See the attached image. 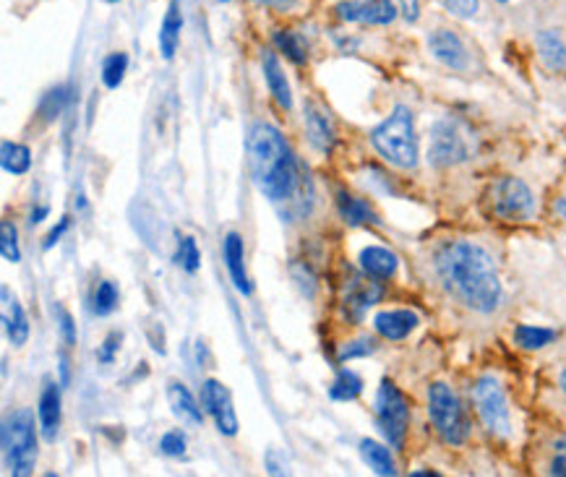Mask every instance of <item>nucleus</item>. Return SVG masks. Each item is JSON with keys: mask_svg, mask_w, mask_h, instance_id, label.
I'll use <instances>...</instances> for the list:
<instances>
[{"mask_svg": "<svg viewBox=\"0 0 566 477\" xmlns=\"http://www.w3.org/2000/svg\"><path fill=\"white\" fill-rule=\"evenodd\" d=\"M262 68H264V79H266V87L272 91V97L277 100V105L284 110L293 108V94H290V84L284 79L283 65L277 61L274 52H264L262 55Z\"/></svg>", "mask_w": 566, "mask_h": 477, "instance_id": "a211bd4d", "label": "nucleus"}, {"mask_svg": "<svg viewBox=\"0 0 566 477\" xmlns=\"http://www.w3.org/2000/svg\"><path fill=\"white\" fill-rule=\"evenodd\" d=\"M473 402L478 410L483 425L494 435L512 434V420H509V407H506V394L501 389L499 378L483 376L473 386Z\"/></svg>", "mask_w": 566, "mask_h": 477, "instance_id": "1a4fd4ad", "label": "nucleus"}, {"mask_svg": "<svg viewBox=\"0 0 566 477\" xmlns=\"http://www.w3.org/2000/svg\"><path fill=\"white\" fill-rule=\"evenodd\" d=\"M417 326V313L413 310H381L373 319V329L384 339H405Z\"/></svg>", "mask_w": 566, "mask_h": 477, "instance_id": "2eb2a0df", "label": "nucleus"}, {"mask_svg": "<svg viewBox=\"0 0 566 477\" xmlns=\"http://www.w3.org/2000/svg\"><path fill=\"white\" fill-rule=\"evenodd\" d=\"M475 152V138L455 118H441L431 129L428 141V162L434 167H455L467 162Z\"/></svg>", "mask_w": 566, "mask_h": 477, "instance_id": "39448f33", "label": "nucleus"}, {"mask_svg": "<svg viewBox=\"0 0 566 477\" xmlns=\"http://www.w3.org/2000/svg\"><path fill=\"white\" fill-rule=\"evenodd\" d=\"M0 253H3V259L11 261V263H16V261L22 259V251H19V233H16L14 222H8V219L0 222Z\"/></svg>", "mask_w": 566, "mask_h": 477, "instance_id": "7c9ffc66", "label": "nucleus"}, {"mask_svg": "<svg viewBox=\"0 0 566 477\" xmlns=\"http://www.w3.org/2000/svg\"><path fill=\"white\" fill-rule=\"evenodd\" d=\"M337 209H340V217L345 219L352 227H360V224H370L376 222V212L369 206V201L358 198V196L340 194L337 196Z\"/></svg>", "mask_w": 566, "mask_h": 477, "instance_id": "b1692460", "label": "nucleus"}, {"mask_svg": "<svg viewBox=\"0 0 566 477\" xmlns=\"http://www.w3.org/2000/svg\"><path fill=\"white\" fill-rule=\"evenodd\" d=\"M61 425V389L58 384H47L40 396V428L44 441H55Z\"/></svg>", "mask_w": 566, "mask_h": 477, "instance_id": "6ab92c4d", "label": "nucleus"}, {"mask_svg": "<svg viewBox=\"0 0 566 477\" xmlns=\"http://www.w3.org/2000/svg\"><path fill=\"white\" fill-rule=\"evenodd\" d=\"M248 162L259 191L274 204H293L303 194L305 183L298 159L293 157L283 133L274 126H254L248 138Z\"/></svg>", "mask_w": 566, "mask_h": 477, "instance_id": "f03ea898", "label": "nucleus"}, {"mask_svg": "<svg viewBox=\"0 0 566 477\" xmlns=\"http://www.w3.org/2000/svg\"><path fill=\"white\" fill-rule=\"evenodd\" d=\"M436 274L444 290L470 310L491 313L501 303V280L496 263L470 240H452L436 253Z\"/></svg>", "mask_w": 566, "mask_h": 477, "instance_id": "f257e3e1", "label": "nucleus"}, {"mask_svg": "<svg viewBox=\"0 0 566 477\" xmlns=\"http://www.w3.org/2000/svg\"><path fill=\"white\" fill-rule=\"evenodd\" d=\"M0 162L3 170L11 175H26L32 167V152L24 144H14V141H3L0 149Z\"/></svg>", "mask_w": 566, "mask_h": 477, "instance_id": "bb28decb", "label": "nucleus"}, {"mask_svg": "<svg viewBox=\"0 0 566 477\" xmlns=\"http://www.w3.org/2000/svg\"><path fill=\"white\" fill-rule=\"evenodd\" d=\"M561 389H564L566 394V370H561Z\"/></svg>", "mask_w": 566, "mask_h": 477, "instance_id": "a18cd8bd", "label": "nucleus"}, {"mask_svg": "<svg viewBox=\"0 0 566 477\" xmlns=\"http://www.w3.org/2000/svg\"><path fill=\"white\" fill-rule=\"evenodd\" d=\"M488 204L491 212L496 217L506 219V222H524L532 217L535 212V198L532 191L527 188V183L520 177H501L491 186L488 194Z\"/></svg>", "mask_w": 566, "mask_h": 477, "instance_id": "6e6552de", "label": "nucleus"}, {"mask_svg": "<svg viewBox=\"0 0 566 477\" xmlns=\"http://www.w3.org/2000/svg\"><path fill=\"white\" fill-rule=\"evenodd\" d=\"M58 316H61V334H63V342H66V348H73V345H76V324H73V319L68 316L66 310H58Z\"/></svg>", "mask_w": 566, "mask_h": 477, "instance_id": "58836bf2", "label": "nucleus"}, {"mask_svg": "<svg viewBox=\"0 0 566 477\" xmlns=\"http://www.w3.org/2000/svg\"><path fill=\"white\" fill-rule=\"evenodd\" d=\"M118 348H120V334H118V331H112L108 339L102 342V348L97 349V360H100V363H112Z\"/></svg>", "mask_w": 566, "mask_h": 477, "instance_id": "4c0bfd02", "label": "nucleus"}, {"mask_svg": "<svg viewBox=\"0 0 566 477\" xmlns=\"http://www.w3.org/2000/svg\"><path fill=\"white\" fill-rule=\"evenodd\" d=\"M3 456L11 475L24 477L34 472L37 435H34V417L29 410H19L3 423Z\"/></svg>", "mask_w": 566, "mask_h": 477, "instance_id": "20e7f679", "label": "nucleus"}, {"mask_svg": "<svg viewBox=\"0 0 566 477\" xmlns=\"http://www.w3.org/2000/svg\"><path fill=\"white\" fill-rule=\"evenodd\" d=\"M168 402H170L173 415L183 423V425L198 428V425L204 423V413H201V407L197 405L194 394L186 389L180 381H170V384H168Z\"/></svg>", "mask_w": 566, "mask_h": 477, "instance_id": "4468645a", "label": "nucleus"}, {"mask_svg": "<svg viewBox=\"0 0 566 477\" xmlns=\"http://www.w3.org/2000/svg\"><path fill=\"white\" fill-rule=\"evenodd\" d=\"M66 230H68V217H63V219H61V224H58V227H55V230H53V233L47 235V240H44V248H53V245H55V243L61 240V235L66 233Z\"/></svg>", "mask_w": 566, "mask_h": 477, "instance_id": "79ce46f5", "label": "nucleus"}, {"mask_svg": "<svg viewBox=\"0 0 566 477\" xmlns=\"http://www.w3.org/2000/svg\"><path fill=\"white\" fill-rule=\"evenodd\" d=\"M399 11L408 22H417L420 16V0H399Z\"/></svg>", "mask_w": 566, "mask_h": 477, "instance_id": "ea45409f", "label": "nucleus"}, {"mask_svg": "<svg viewBox=\"0 0 566 477\" xmlns=\"http://www.w3.org/2000/svg\"><path fill=\"white\" fill-rule=\"evenodd\" d=\"M159 452L168 456H183L186 454V435L180 431H168L159 441Z\"/></svg>", "mask_w": 566, "mask_h": 477, "instance_id": "c9c22d12", "label": "nucleus"}, {"mask_svg": "<svg viewBox=\"0 0 566 477\" xmlns=\"http://www.w3.org/2000/svg\"><path fill=\"white\" fill-rule=\"evenodd\" d=\"M428 50L434 52V58L441 65L452 68V71H467L470 58H467V50L455 32L449 29H436L428 37Z\"/></svg>", "mask_w": 566, "mask_h": 477, "instance_id": "f8f14e48", "label": "nucleus"}, {"mask_svg": "<svg viewBox=\"0 0 566 477\" xmlns=\"http://www.w3.org/2000/svg\"><path fill=\"white\" fill-rule=\"evenodd\" d=\"M201 405H204L206 413L212 415L219 434H238V415H235V407H233V396L219 381H215V378L204 381V386H201Z\"/></svg>", "mask_w": 566, "mask_h": 477, "instance_id": "9d476101", "label": "nucleus"}, {"mask_svg": "<svg viewBox=\"0 0 566 477\" xmlns=\"http://www.w3.org/2000/svg\"><path fill=\"white\" fill-rule=\"evenodd\" d=\"M225 263L230 272V280L235 284V290L243 295H251V282L245 274V253H243V238L238 233H227L225 238Z\"/></svg>", "mask_w": 566, "mask_h": 477, "instance_id": "dca6fc26", "label": "nucleus"}, {"mask_svg": "<svg viewBox=\"0 0 566 477\" xmlns=\"http://www.w3.org/2000/svg\"><path fill=\"white\" fill-rule=\"evenodd\" d=\"M3 303H5V310H3L5 334L14 342V348H22V345H26V339H29V319H26L22 305L8 295L5 287H3Z\"/></svg>", "mask_w": 566, "mask_h": 477, "instance_id": "412c9836", "label": "nucleus"}, {"mask_svg": "<svg viewBox=\"0 0 566 477\" xmlns=\"http://www.w3.org/2000/svg\"><path fill=\"white\" fill-rule=\"evenodd\" d=\"M360 391H363V378L355 370L342 368L337 373L334 384L329 386V396L334 402H352V399L360 396Z\"/></svg>", "mask_w": 566, "mask_h": 477, "instance_id": "a878e982", "label": "nucleus"}, {"mask_svg": "<svg viewBox=\"0 0 566 477\" xmlns=\"http://www.w3.org/2000/svg\"><path fill=\"white\" fill-rule=\"evenodd\" d=\"M441 5L457 19H473L478 14L480 0H441Z\"/></svg>", "mask_w": 566, "mask_h": 477, "instance_id": "f704fd0d", "label": "nucleus"}, {"mask_svg": "<svg viewBox=\"0 0 566 477\" xmlns=\"http://www.w3.org/2000/svg\"><path fill=\"white\" fill-rule=\"evenodd\" d=\"M68 102V89L66 87H55L50 89L40 102V112H43L44 120H55Z\"/></svg>", "mask_w": 566, "mask_h": 477, "instance_id": "72a5a7b5", "label": "nucleus"}, {"mask_svg": "<svg viewBox=\"0 0 566 477\" xmlns=\"http://www.w3.org/2000/svg\"><path fill=\"white\" fill-rule=\"evenodd\" d=\"M118 305V287L112 282H100L94 290V298H91V308L97 316H108L115 310Z\"/></svg>", "mask_w": 566, "mask_h": 477, "instance_id": "2f4dec72", "label": "nucleus"}, {"mask_svg": "<svg viewBox=\"0 0 566 477\" xmlns=\"http://www.w3.org/2000/svg\"><path fill=\"white\" fill-rule=\"evenodd\" d=\"M370 144L389 165L399 170H413L417 165V136L413 110L397 105L392 115L370 130Z\"/></svg>", "mask_w": 566, "mask_h": 477, "instance_id": "7ed1b4c3", "label": "nucleus"}, {"mask_svg": "<svg viewBox=\"0 0 566 477\" xmlns=\"http://www.w3.org/2000/svg\"><path fill=\"white\" fill-rule=\"evenodd\" d=\"M556 212H559V215H561V219L566 222V196H561V198L556 201Z\"/></svg>", "mask_w": 566, "mask_h": 477, "instance_id": "c03bdc74", "label": "nucleus"}, {"mask_svg": "<svg viewBox=\"0 0 566 477\" xmlns=\"http://www.w3.org/2000/svg\"><path fill=\"white\" fill-rule=\"evenodd\" d=\"M337 16L342 22L384 26L397 19V8L392 0H348L337 5Z\"/></svg>", "mask_w": 566, "mask_h": 477, "instance_id": "9b49d317", "label": "nucleus"}, {"mask_svg": "<svg viewBox=\"0 0 566 477\" xmlns=\"http://www.w3.org/2000/svg\"><path fill=\"white\" fill-rule=\"evenodd\" d=\"M381 301V287L369 280H360V277H352L348 287V295H345V313H348L352 321H360L363 313L369 310L370 305Z\"/></svg>", "mask_w": 566, "mask_h": 477, "instance_id": "ddd939ff", "label": "nucleus"}, {"mask_svg": "<svg viewBox=\"0 0 566 477\" xmlns=\"http://www.w3.org/2000/svg\"><path fill=\"white\" fill-rule=\"evenodd\" d=\"M126 71H129V55L112 52L102 61V84L108 89H118L126 79Z\"/></svg>", "mask_w": 566, "mask_h": 477, "instance_id": "c85d7f7f", "label": "nucleus"}, {"mask_svg": "<svg viewBox=\"0 0 566 477\" xmlns=\"http://www.w3.org/2000/svg\"><path fill=\"white\" fill-rule=\"evenodd\" d=\"M397 256L381 245H369L360 251V269L370 280H389L397 274Z\"/></svg>", "mask_w": 566, "mask_h": 477, "instance_id": "f3484780", "label": "nucleus"}, {"mask_svg": "<svg viewBox=\"0 0 566 477\" xmlns=\"http://www.w3.org/2000/svg\"><path fill=\"white\" fill-rule=\"evenodd\" d=\"M376 423L384 438L389 441V446L394 449L405 446V435L410 428V407L402 391L397 389L392 381H381V386L376 391Z\"/></svg>", "mask_w": 566, "mask_h": 477, "instance_id": "0eeeda50", "label": "nucleus"}, {"mask_svg": "<svg viewBox=\"0 0 566 477\" xmlns=\"http://www.w3.org/2000/svg\"><path fill=\"white\" fill-rule=\"evenodd\" d=\"M274 44L283 50L284 55L293 61V63H305L308 61V47H305L303 37L295 34V32H274Z\"/></svg>", "mask_w": 566, "mask_h": 477, "instance_id": "c756f323", "label": "nucleus"}, {"mask_svg": "<svg viewBox=\"0 0 566 477\" xmlns=\"http://www.w3.org/2000/svg\"><path fill=\"white\" fill-rule=\"evenodd\" d=\"M373 349H376V345H373V339H369V337L355 339V342H350V345H345V348L340 349V363L352 360V358H366V355H370Z\"/></svg>", "mask_w": 566, "mask_h": 477, "instance_id": "e433bc0d", "label": "nucleus"}, {"mask_svg": "<svg viewBox=\"0 0 566 477\" xmlns=\"http://www.w3.org/2000/svg\"><path fill=\"white\" fill-rule=\"evenodd\" d=\"M428 415H431L434 428L446 444L459 446V444L467 441L470 423L465 417L457 394L446 384H431V389H428Z\"/></svg>", "mask_w": 566, "mask_h": 477, "instance_id": "423d86ee", "label": "nucleus"}, {"mask_svg": "<svg viewBox=\"0 0 566 477\" xmlns=\"http://www.w3.org/2000/svg\"><path fill=\"white\" fill-rule=\"evenodd\" d=\"M105 3H120V0H105Z\"/></svg>", "mask_w": 566, "mask_h": 477, "instance_id": "49530a36", "label": "nucleus"}, {"mask_svg": "<svg viewBox=\"0 0 566 477\" xmlns=\"http://www.w3.org/2000/svg\"><path fill=\"white\" fill-rule=\"evenodd\" d=\"M496 3H509V0H496Z\"/></svg>", "mask_w": 566, "mask_h": 477, "instance_id": "de8ad7c7", "label": "nucleus"}, {"mask_svg": "<svg viewBox=\"0 0 566 477\" xmlns=\"http://www.w3.org/2000/svg\"><path fill=\"white\" fill-rule=\"evenodd\" d=\"M514 339L524 349H543L556 339V331L553 329H545V326L523 324L514 329Z\"/></svg>", "mask_w": 566, "mask_h": 477, "instance_id": "cd10ccee", "label": "nucleus"}, {"mask_svg": "<svg viewBox=\"0 0 566 477\" xmlns=\"http://www.w3.org/2000/svg\"><path fill=\"white\" fill-rule=\"evenodd\" d=\"M175 261L180 269H186L188 274H194L198 266H201V253H198V245L194 238H180L177 243V253H175Z\"/></svg>", "mask_w": 566, "mask_h": 477, "instance_id": "473e14b6", "label": "nucleus"}, {"mask_svg": "<svg viewBox=\"0 0 566 477\" xmlns=\"http://www.w3.org/2000/svg\"><path fill=\"white\" fill-rule=\"evenodd\" d=\"M47 212H50L47 206H37V209L32 212V217H29V222H32V224H37V222H43V219L47 217Z\"/></svg>", "mask_w": 566, "mask_h": 477, "instance_id": "37998d69", "label": "nucleus"}, {"mask_svg": "<svg viewBox=\"0 0 566 477\" xmlns=\"http://www.w3.org/2000/svg\"><path fill=\"white\" fill-rule=\"evenodd\" d=\"M551 475L566 477V449H561L559 454L553 456V462H551Z\"/></svg>", "mask_w": 566, "mask_h": 477, "instance_id": "a19ab883", "label": "nucleus"}, {"mask_svg": "<svg viewBox=\"0 0 566 477\" xmlns=\"http://www.w3.org/2000/svg\"><path fill=\"white\" fill-rule=\"evenodd\" d=\"M535 44H538V55H541V61L545 63V68H551V71H564L566 44L564 40L559 37V32H553V29L538 32Z\"/></svg>", "mask_w": 566, "mask_h": 477, "instance_id": "4be33fe9", "label": "nucleus"}, {"mask_svg": "<svg viewBox=\"0 0 566 477\" xmlns=\"http://www.w3.org/2000/svg\"><path fill=\"white\" fill-rule=\"evenodd\" d=\"M360 454L366 459V464H369L370 470L376 472V475H394L397 470H394V459L389 454V449L387 446H381L379 441H360Z\"/></svg>", "mask_w": 566, "mask_h": 477, "instance_id": "393cba45", "label": "nucleus"}, {"mask_svg": "<svg viewBox=\"0 0 566 477\" xmlns=\"http://www.w3.org/2000/svg\"><path fill=\"white\" fill-rule=\"evenodd\" d=\"M180 32H183V14H180V3L170 0L168 11H165V19L159 26V52L165 61H170L180 44Z\"/></svg>", "mask_w": 566, "mask_h": 477, "instance_id": "aec40b11", "label": "nucleus"}, {"mask_svg": "<svg viewBox=\"0 0 566 477\" xmlns=\"http://www.w3.org/2000/svg\"><path fill=\"white\" fill-rule=\"evenodd\" d=\"M305 129H308V138L319 152H331L334 147V129L329 123L327 112L316 108H308L305 112Z\"/></svg>", "mask_w": 566, "mask_h": 477, "instance_id": "5701e85b", "label": "nucleus"}]
</instances>
